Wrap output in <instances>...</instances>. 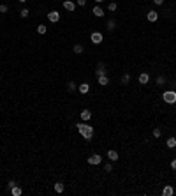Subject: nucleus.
<instances>
[{"label":"nucleus","instance_id":"4","mask_svg":"<svg viewBox=\"0 0 176 196\" xmlns=\"http://www.w3.org/2000/svg\"><path fill=\"white\" fill-rule=\"evenodd\" d=\"M102 163V156L99 154H92V156H88V164H92V166H97Z\"/></svg>","mask_w":176,"mask_h":196},{"label":"nucleus","instance_id":"34","mask_svg":"<svg viewBox=\"0 0 176 196\" xmlns=\"http://www.w3.org/2000/svg\"><path fill=\"white\" fill-rule=\"evenodd\" d=\"M104 2V0H95V4H102Z\"/></svg>","mask_w":176,"mask_h":196},{"label":"nucleus","instance_id":"8","mask_svg":"<svg viewBox=\"0 0 176 196\" xmlns=\"http://www.w3.org/2000/svg\"><path fill=\"white\" fill-rule=\"evenodd\" d=\"M102 74H106V66H104V62H99V64H97V71H95V76L99 78V76H102Z\"/></svg>","mask_w":176,"mask_h":196},{"label":"nucleus","instance_id":"22","mask_svg":"<svg viewBox=\"0 0 176 196\" xmlns=\"http://www.w3.org/2000/svg\"><path fill=\"white\" fill-rule=\"evenodd\" d=\"M120 81H122V85H129V83H130V74H129V73H125V74L122 76V80H120Z\"/></svg>","mask_w":176,"mask_h":196},{"label":"nucleus","instance_id":"20","mask_svg":"<svg viewBox=\"0 0 176 196\" xmlns=\"http://www.w3.org/2000/svg\"><path fill=\"white\" fill-rule=\"evenodd\" d=\"M76 90H78V85H76L74 81H69V83H67V92L72 94V92H76Z\"/></svg>","mask_w":176,"mask_h":196},{"label":"nucleus","instance_id":"25","mask_svg":"<svg viewBox=\"0 0 176 196\" xmlns=\"http://www.w3.org/2000/svg\"><path fill=\"white\" fill-rule=\"evenodd\" d=\"M157 85H159V87L166 85V76H157Z\"/></svg>","mask_w":176,"mask_h":196},{"label":"nucleus","instance_id":"16","mask_svg":"<svg viewBox=\"0 0 176 196\" xmlns=\"http://www.w3.org/2000/svg\"><path fill=\"white\" fill-rule=\"evenodd\" d=\"M9 192H11L13 196H21V194H23V189H21L20 185H14V187H13V189H11Z\"/></svg>","mask_w":176,"mask_h":196},{"label":"nucleus","instance_id":"1","mask_svg":"<svg viewBox=\"0 0 176 196\" xmlns=\"http://www.w3.org/2000/svg\"><path fill=\"white\" fill-rule=\"evenodd\" d=\"M76 127H78L79 134H81L85 140H92V138H94V127L88 124V122H79V124H76Z\"/></svg>","mask_w":176,"mask_h":196},{"label":"nucleus","instance_id":"27","mask_svg":"<svg viewBox=\"0 0 176 196\" xmlns=\"http://www.w3.org/2000/svg\"><path fill=\"white\" fill-rule=\"evenodd\" d=\"M46 30H48V28H46V25H42V23L37 27V32H39L41 35H42V34H46Z\"/></svg>","mask_w":176,"mask_h":196},{"label":"nucleus","instance_id":"21","mask_svg":"<svg viewBox=\"0 0 176 196\" xmlns=\"http://www.w3.org/2000/svg\"><path fill=\"white\" fill-rule=\"evenodd\" d=\"M83 51H85L83 44H74V53H76V55H81Z\"/></svg>","mask_w":176,"mask_h":196},{"label":"nucleus","instance_id":"30","mask_svg":"<svg viewBox=\"0 0 176 196\" xmlns=\"http://www.w3.org/2000/svg\"><path fill=\"white\" fill-rule=\"evenodd\" d=\"M14 185H18V184H16V180H9V182H7V189H9V191H11Z\"/></svg>","mask_w":176,"mask_h":196},{"label":"nucleus","instance_id":"7","mask_svg":"<svg viewBox=\"0 0 176 196\" xmlns=\"http://www.w3.org/2000/svg\"><path fill=\"white\" fill-rule=\"evenodd\" d=\"M92 14H94V16H97V18H102V16H104V9L97 4V6L92 9Z\"/></svg>","mask_w":176,"mask_h":196},{"label":"nucleus","instance_id":"15","mask_svg":"<svg viewBox=\"0 0 176 196\" xmlns=\"http://www.w3.org/2000/svg\"><path fill=\"white\" fill-rule=\"evenodd\" d=\"M97 81H99V85H102V87H108V85H109V78H108V74L99 76V78H97Z\"/></svg>","mask_w":176,"mask_h":196},{"label":"nucleus","instance_id":"35","mask_svg":"<svg viewBox=\"0 0 176 196\" xmlns=\"http://www.w3.org/2000/svg\"><path fill=\"white\" fill-rule=\"evenodd\" d=\"M18 2H21V4H25V2H27V0H18Z\"/></svg>","mask_w":176,"mask_h":196},{"label":"nucleus","instance_id":"13","mask_svg":"<svg viewBox=\"0 0 176 196\" xmlns=\"http://www.w3.org/2000/svg\"><path fill=\"white\" fill-rule=\"evenodd\" d=\"M64 9H65V11H71V13H72V11L76 9V4L72 2V0H65V2H64Z\"/></svg>","mask_w":176,"mask_h":196},{"label":"nucleus","instance_id":"9","mask_svg":"<svg viewBox=\"0 0 176 196\" xmlns=\"http://www.w3.org/2000/svg\"><path fill=\"white\" fill-rule=\"evenodd\" d=\"M138 80H139V85H148V81H150V74H148V73H141Z\"/></svg>","mask_w":176,"mask_h":196},{"label":"nucleus","instance_id":"36","mask_svg":"<svg viewBox=\"0 0 176 196\" xmlns=\"http://www.w3.org/2000/svg\"><path fill=\"white\" fill-rule=\"evenodd\" d=\"M174 192H176V187H174Z\"/></svg>","mask_w":176,"mask_h":196},{"label":"nucleus","instance_id":"17","mask_svg":"<svg viewBox=\"0 0 176 196\" xmlns=\"http://www.w3.org/2000/svg\"><path fill=\"white\" fill-rule=\"evenodd\" d=\"M162 194H164V196H171V194H174V189H173V185H166V187L162 189Z\"/></svg>","mask_w":176,"mask_h":196},{"label":"nucleus","instance_id":"23","mask_svg":"<svg viewBox=\"0 0 176 196\" xmlns=\"http://www.w3.org/2000/svg\"><path fill=\"white\" fill-rule=\"evenodd\" d=\"M116 7H118V6H116V2H109V4H108V11H111V13H115V11H116Z\"/></svg>","mask_w":176,"mask_h":196},{"label":"nucleus","instance_id":"24","mask_svg":"<svg viewBox=\"0 0 176 196\" xmlns=\"http://www.w3.org/2000/svg\"><path fill=\"white\" fill-rule=\"evenodd\" d=\"M28 14H30V11H28L27 7H23V9L20 11V16H21V18H28Z\"/></svg>","mask_w":176,"mask_h":196},{"label":"nucleus","instance_id":"32","mask_svg":"<svg viewBox=\"0 0 176 196\" xmlns=\"http://www.w3.org/2000/svg\"><path fill=\"white\" fill-rule=\"evenodd\" d=\"M171 170H174V171H176V159H173V161H171Z\"/></svg>","mask_w":176,"mask_h":196},{"label":"nucleus","instance_id":"28","mask_svg":"<svg viewBox=\"0 0 176 196\" xmlns=\"http://www.w3.org/2000/svg\"><path fill=\"white\" fill-rule=\"evenodd\" d=\"M153 136H155V138H160V136H162V129L155 127V129H153Z\"/></svg>","mask_w":176,"mask_h":196},{"label":"nucleus","instance_id":"2","mask_svg":"<svg viewBox=\"0 0 176 196\" xmlns=\"http://www.w3.org/2000/svg\"><path fill=\"white\" fill-rule=\"evenodd\" d=\"M162 99H164V103H167V104H174V103H176V92H174V90H166V92L162 94Z\"/></svg>","mask_w":176,"mask_h":196},{"label":"nucleus","instance_id":"10","mask_svg":"<svg viewBox=\"0 0 176 196\" xmlns=\"http://www.w3.org/2000/svg\"><path fill=\"white\" fill-rule=\"evenodd\" d=\"M106 156H108V159H109L111 163L118 161V157H120V156H118V152H116V150H113V149H111V150H108V154H106Z\"/></svg>","mask_w":176,"mask_h":196},{"label":"nucleus","instance_id":"29","mask_svg":"<svg viewBox=\"0 0 176 196\" xmlns=\"http://www.w3.org/2000/svg\"><path fill=\"white\" fill-rule=\"evenodd\" d=\"M7 11H9V7H7L6 4H0V13H2V14H6Z\"/></svg>","mask_w":176,"mask_h":196},{"label":"nucleus","instance_id":"6","mask_svg":"<svg viewBox=\"0 0 176 196\" xmlns=\"http://www.w3.org/2000/svg\"><path fill=\"white\" fill-rule=\"evenodd\" d=\"M79 117H81L83 122H88V120L92 118V111H90V110H83V111L79 113Z\"/></svg>","mask_w":176,"mask_h":196},{"label":"nucleus","instance_id":"12","mask_svg":"<svg viewBox=\"0 0 176 196\" xmlns=\"http://www.w3.org/2000/svg\"><path fill=\"white\" fill-rule=\"evenodd\" d=\"M146 18H148V21H152V23H153V21H157V20H159V13L152 9V11H148V14H146Z\"/></svg>","mask_w":176,"mask_h":196},{"label":"nucleus","instance_id":"26","mask_svg":"<svg viewBox=\"0 0 176 196\" xmlns=\"http://www.w3.org/2000/svg\"><path fill=\"white\" fill-rule=\"evenodd\" d=\"M104 171H106V173H111V171H113V163H106V164H104Z\"/></svg>","mask_w":176,"mask_h":196},{"label":"nucleus","instance_id":"5","mask_svg":"<svg viewBox=\"0 0 176 196\" xmlns=\"http://www.w3.org/2000/svg\"><path fill=\"white\" fill-rule=\"evenodd\" d=\"M48 20H50L51 23H58V21H60V13H58V11H50V13H48Z\"/></svg>","mask_w":176,"mask_h":196},{"label":"nucleus","instance_id":"19","mask_svg":"<svg viewBox=\"0 0 176 196\" xmlns=\"http://www.w3.org/2000/svg\"><path fill=\"white\" fill-rule=\"evenodd\" d=\"M166 145L169 147V149H174V147H176V138H174V136H171V138H167V141H166Z\"/></svg>","mask_w":176,"mask_h":196},{"label":"nucleus","instance_id":"18","mask_svg":"<svg viewBox=\"0 0 176 196\" xmlns=\"http://www.w3.org/2000/svg\"><path fill=\"white\" fill-rule=\"evenodd\" d=\"M64 191H65V185H64L62 182H57V184H55V192H58V194H62Z\"/></svg>","mask_w":176,"mask_h":196},{"label":"nucleus","instance_id":"3","mask_svg":"<svg viewBox=\"0 0 176 196\" xmlns=\"http://www.w3.org/2000/svg\"><path fill=\"white\" fill-rule=\"evenodd\" d=\"M102 39H104V35H102V32H99V30L92 32V35H90L92 44H101V42H102Z\"/></svg>","mask_w":176,"mask_h":196},{"label":"nucleus","instance_id":"11","mask_svg":"<svg viewBox=\"0 0 176 196\" xmlns=\"http://www.w3.org/2000/svg\"><path fill=\"white\" fill-rule=\"evenodd\" d=\"M78 90H79V94H88V92H90V85H88V83H79L78 85Z\"/></svg>","mask_w":176,"mask_h":196},{"label":"nucleus","instance_id":"33","mask_svg":"<svg viewBox=\"0 0 176 196\" xmlns=\"http://www.w3.org/2000/svg\"><path fill=\"white\" fill-rule=\"evenodd\" d=\"M153 4H155V6H162V4H164V0H153Z\"/></svg>","mask_w":176,"mask_h":196},{"label":"nucleus","instance_id":"31","mask_svg":"<svg viewBox=\"0 0 176 196\" xmlns=\"http://www.w3.org/2000/svg\"><path fill=\"white\" fill-rule=\"evenodd\" d=\"M76 6H86V0H76Z\"/></svg>","mask_w":176,"mask_h":196},{"label":"nucleus","instance_id":"14","mask_svg":"<svg viewBox=\"0 0 176 196\" xmlns=\"http://www.w3.org/2000/svg\"><path fill=\"white\" fill-rule=\"evenodd\" d=\"M106 28H108L109 32H113V30L116 28V20H115V18H109L108 23H106Z\"/></svg>","mask_w":176,"mask_h":196}]
</instances>
